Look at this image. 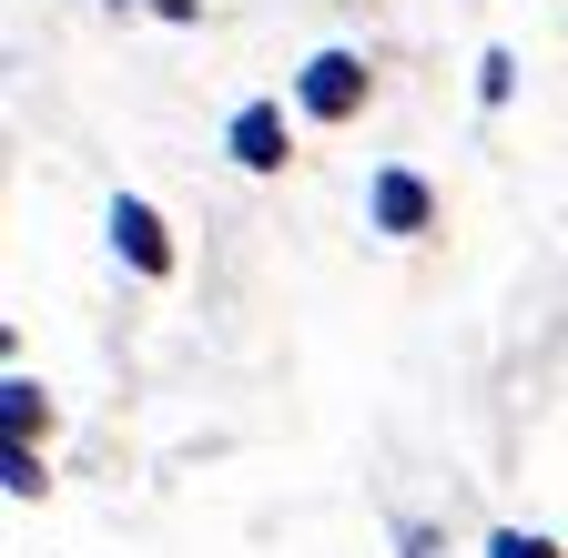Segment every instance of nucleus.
Masks as SVG:
<instances>
[{
  "label": "nucleus",
  "mask_w": 568,
  "mask_h": 558,
  "mask_svg": "<svg viewBox=\"0 0 568 558\" xmlns=\"http://www.w3.org/2000/svg\"><path fill=\"white\" fill-rule=\"evenodd\" d=\"M487 558H558V548H548L538 528H497V538H487Z\"/></svg>",
  "instance_id": "6"
},
{
  "label": "nucleus",
  "mask_w": 568,
  "mask_h": 558,
  "mask_svg": "<svg viewBox=\"0 0 568 558\" xmlns=\"http://www.w3.org/2000/svg\"><path fill=\"white\" fill-rule=\"evenodd\" d=\"M234 163H244V173H274V163H284V112H274V102H244V112H234Z\"/></svg>",
  "instance_id": "4"
},
{
  "label": "nucleus",
  "mask_w": 568,
  "mask_h": 558,
  "mask_svg": "<svg viewBox=\"0 0 568 558\" xmlns=\"http://www.w3.org/2000/svg\"><path fill=\"white\" fill-rule=\"evenodd\" d=\"M153 11H163V21H193V0H153Z\"/></svg>",
  "instance_id": "10"
},
{
  "label": "nucleus",
  "mask_w": 568,
  "mask_h": 558,
  "mask_svg": "<svg viewBox=\"0 0 568 558\" xmlns=\"http://www.w3.org/2000/svg\"><path fill=\"white\" fill-rule=\"evenodd\" d=\"M366 214H376L386 234H416V224H426V183H416L406 163H386V173H376V193H366Z\"/></svg>",
  "instance_id": "3"
},
{
  "label": "nucleus",
  "mask_w": 568,
  "mask_h": 558,
  "mask_svg": "<svg viewBox=\"0 0 568 558\" xmlns=\"http://www.w3.org/2000/svg\"><path fill=\"white\" fill-rule=\"evenodd\" d=\"M477 92H487V102H508V92H518V61H508V51H487V61H477Z\"/></svg>",
  "instance_id": "7"
},
{
  "label": "nucleus",
  "mask_w": 568,
  "mask_h": 558,
  "mask_svg": "<svg viewBox=\"0 0 568 558\" xmlns=\"http://www.w3.org/2000/svg\"><path fill=\"white\" fill-rule=\"evenodd\" d=\"M112 244H122V264L132 274H173V244H163V214H153V203H112Z\"/></svg>",
  "instance_id": "2"
},
{
  "label": "nucleus",
  "mask_w": 568,
  "mask_h": 558,
  "mask_svg": "<svg viewBox=\"0 0 568 558\" xmlns=\"http://www.w3.org/2000/svg\"><path fill=\"white\" fill-rule=\"evenodd\" d=\"M0 487H11V498H31V487H41V467H31V447H0Z\"/></svg>",
  "instance_id": "8"
},
{
  "label": "nucleus",
  "mask_w": 568,
  "mask_h": 558,
  "mask_svg": "<svg viewBox=\"0 0 568 558\" xmlns=\"http://www.w3.org/2000/svg\"><path fill=\"white\" fill-rule=\"evenodd\" d=\"M295 102H305L315 122H345L355 102H366V61H355V51H315L305 82H295Z\"/></svg>",
  "instance_id": "1"
},
{
  "label": "nucleus",
  "mask_w": 568,
  "mask_h": 558,
  "mask_svg": "<svg viewBox=\"0 0 568 558\" xmlns=\"http://www.w3.org/2000/svg\"><path fill=\"white\" fill-rule=\"evenodd\" d=\"M31 416H41V386L31 376H0V447H31Z\"/></svg>",
  "instance_id": "5"
},
{
  "label": "nucleus",
  "mask_w": 568,
  "mask_h": 558,
  "mask_svg": "<svg viewBox=\"0 0 568 558\" xmlns=\"http://www.w3.org/2000/svg\"><path fill=\"white\" fill-rule=\"evenodd\" d=\"M406 558H437V538H426V528H406Z\"/></svg>",
  "instance_id": "9"
}]
</instances>
